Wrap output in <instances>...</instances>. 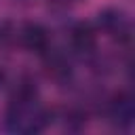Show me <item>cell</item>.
<instances>
[{
	"mask_svg": "<svg viewBox=\"0 0 135 135\" xmlns=\"http://www.w3.org/2000/svg\"><path fill=\"white\" fill-rule=\"evenodd\" d=\"M21 42L25 49H30L34 53L49 51V34L40 23H25L21 30Z\"/></svg>",
	"mask_w": 135,
	"mask_h": 135,
	"instance_id": "obj_3",
	"label": "cell"
},
{
	"mask_svg": "<svg viewBox=\"0 0 135 135\" xmlns=\"http://www.w3.org/2000/svg\"><path fill=\"white\" fill-rule=\"evenodd\" d=\"M99 19V27L101 30H105L108 34H112V36H116V38H129V32H131V27H129V19H127V15L120 11V8H114V6H110V8H103V11H99V15H97Z\"/></svg>",
	"mask_w": 135,
	"mask_h": 135,
	"instance_id": "obj_1",
	"label": "cell"
},
{
	"mask_svg": "<svg viewBox=\"0 0 135 135\" xmlns=\"http://www.w3.org/2000/svg\"><path fill=\"white\" fill-rule=\"evenodd\" d=\"M2 80H4V74H2V72H0V84H2Z\"/></svg>",
	"mask_w": 135,
	"mask_h": 135,
	"instance_id": "obj_6",
	"label": "cell"
},
{
	"mask_svg": "<svg viewBox=\"0 0 135 135\" xmlns=\"http://www.w3.org/2000/svg\"><path fill=\"white\" fill-rule=\"evenodd\" d=\"M59 2H63V4H74V2H80V0H59Z\"/></svg>",
	"mask_w": 135,
	"mask_h": 135,
	"instance_id": "obj_5",
	"label": "cell"
},
{
	"mask_svg": "<svg viewBox=\"0 0 135 135\" xmlns=\"http://www.w3.org/2000/svg\"><path fill=\"white\" fill-rule=\"evenodd\" d=\"M70 42L72 46L78 51V53H91L97 44V34L93 30L91 23H76L72 27V34H70Z\"/></svg>",
	"mask_w": 135,
	"mask_h": 135,
	"instance_id": "obj_4",
	"label": "cell"
},
{
	"mask_svg": "<svg viewBox=\"0 0 135 135\" xmlns=\"http://www.w3.org/2000/svg\"><path fill=\"white\" fill-rule=\"evenodd\" d=\"M110 120L118 127H131L135 122V101L129 93H118L108 108Z\"/></svg>",
	"mask_w": 135,
	"mask_h": 135,
	"instance_id": "obj_2",
	"label": "cell"
}]
</instances>
